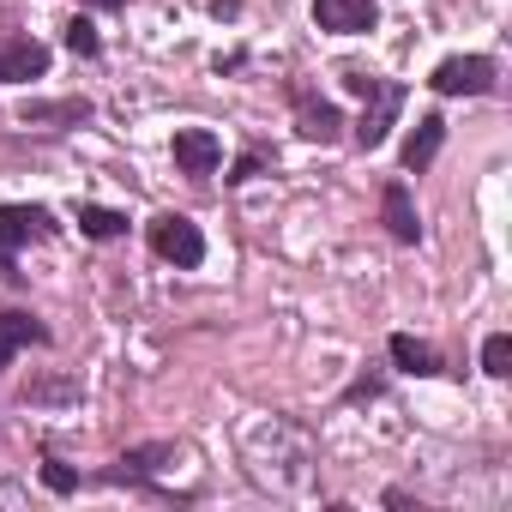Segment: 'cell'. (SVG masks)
Masks as SVG:
<instances>
[{
    "mask_svg": "<svg viewBox=\"0 0 512 512\" xmlns=\"http://www.w3.org/2000/svg\"><path fill=\"white\" fill-rule=\"evenodd\" d=\"M344 91H350V97H362L356 145H362V151H380V145H386V133L398 127L404 85H398V79H380V73H362V67H344Z\"/></svg>",
    "mask_w": 512,
    "mask_h": 512,
    "instance_id": "obj_1",
    "label": "cell"
},
{
    "mask_svg": "<svg viewBox=\"0 0 512 512\" xmlns=\"http://www.w3.org/2000/svg\"><path fill=\"white\" fill-rule=\"evenodd\" d=\"M49 235H55V211L49 205H0V284H25L19 247L49 241Z\"/></svg>",
    "mask_w": 512,
    "mask_h": 512,
    "instance_id": "obj_2",
    "label": "cell"
},
{
    "mask_svg": "<svg viewBox=\"0 0 512 512\" xmlns=\"http://www.w3.org/2000/svg\"><path fill=\"white\" fill-rule=\"evenodd\" d=\"M145 241H151L157 260L175 266V272H199L205 266V229L193 217H181V211H157L145 223Z\"/></svg>",
    "mask_w": 512,
    "mask_h": 512,
    "instance_id": "obj_3",
    "label": "cell"
},
{
    "mask_svg": "<svg viewBox=\"0 0 512 512\" xmlns=\"http://www.w3.org/2000/svg\"><path fill=\"white\" fill-rule=\"evenodd\" d=\"M494 85H500V67L488 55H446L428 73V91L434 97H494Z\"/></svg>",
    "mask_w": 512,
    "mask_h": 512,
    "instance_id": "obj_4",
    "label": "cell"
},
{
    "mask_svg": "<svg viewBox=\"0 0 512 512\" xmlns=\"http://www.w3.org/2000/svg\"><path fill=\"white\" fill-rule=\"evenodd\" d=\"M290 109H296V133H302V139H314V145L344 139V115H338V103H326L320 91L290 85Z\"/></svg>",
    "mask_w": 512,
    "mask_h": 512,
    "instance_id": "obj_5",
    "label": "cell"
},
{
    "mask_svg": "<svg viewBox=\"0 0 512 512\" xmlns=\"http://www.w3.org/2000/svg\"><path fill=\"white\" fill-rule=\"evenodd\" d=\"M169 157H175V169H181V175L205 181V175H217V169H223V139H217L211 127H181V133L169 139Z\"/></svg>",
    "mask_w": 512,
    "mask_h": 512,
    "instance_id": "obj_6",
    "label": "cell"
},
{
    "mask_svg": "<svg viewBox=\"0 0 512 512\" xmlns=\"http://www.w3.org/2000/svg\"><path fill=\"white\" fill-rule=\"evenodd\" d=\"M380 223H386V235L398 241V247H416L422 241V217H416V199H410V181H386L380 187Z\"/></svg>",
    "mask_w": 512,
    "mask_h": 512,
    "instance_id": "obj_7",
    "label": "cell"
},
{
    "mask_svg": "<svg viewBox=\"0 0 512 512\" xmlns=\"http://www.w3.org/2000/svg\"><path fill=\"white\" fill-rule=\"evenodd\" d=\"M314 25L332 37H368L380 25V7L374 0H314Z\"/></svg>",
    "mask_w": 512,
    "mask_h": 512,
    "instance_id": "obj_8",
    "label": "cell"
},
{
    "mask_svg": "<svg viewBox=\"0 0 512 512\" xmlns=\"http://www.w3.org/2000/svg\"><path fill=\"white\" fill-rule=\"evenodd\" d=\"M49 73V43L37 37H13L7 49H0V85H31Z\"/></svg>",
    "mask_w": 512,
    "mask_h": 512,
    "instance_id": "obj_9",
    "label": "cell"
},
{
    "mask_svg": "<svg viewBox=\"0 0 512 512\" xmlns=\"http://www.w3.org/2000/svg\"><path fill=\"white\" fill-rule=\"evenodd\" d=\"M440 145H446V115H440V109H428V115H416V127H410V139H404V169H410V175H422V169H434V157H440Z\"/></svg>",
    "mask_w": 512,
    "mask_h": 512,
    "instance_id": "obj_10",
    "label": "cell"
},
{
    "mask_svg": "<svg viewBox=\"0 0 512 512\" xmlns=\"http://www.w3.org/2000/svg\"><path fill=\"white\" fill-rule=\"evenodd\" d=\"M386 356H392V368H398V374H416V380L446 374L440 350H434V344H422L416 332H392V338H386Z\"/></svg>",
    "mask_w": 512,
    "mask_h": 512,
    "instance_id": "obj_11",
    "label": "cell"
},
{
    "mask_svg": "<svg viewBox=\"0 0 512 512\" xmlns=\"http://www.w3.org/2000/svg\"><path fill=\"white\" fill-rule=\"evenodd\" d=\"M25 127H79L91 121V97H61V103H25L19 109Z\"/></svg>",
    "mask_w": 512,
    "mask_h": 512,
    "instance_id": "obj_12",
    "label": "cell"
},
{
    "mask_svg": "<svg viewBox=\"0 0 512 512\" xmlns=\"http://www.w3.org/2000/svg\"><path fill=\"white\" fill-rule=\"evenodd\" d=\"M25 344H49V326L37 314H0V368H7Z\"/></svg>",
    "mask_w": 512,
    "mask_h": 512,
    "instance_id": "obj_13",
    "label": "cell"
},
{
    "mask_svg": "<svg viewBox=\"0 0 512 512\" xmlns=\"http://www.w3.org/2000/svg\"><path fill=\"white\" fill-rule=\"evenodd\" d=\"M79 229L91 241H121L127 235V211H109V205H79Z\"/></svg>",
    "mask_w": 512,
    "mask_h": 512,
    "instance_id": "obj_14",
    "label": "cell"
},
{
    "mask_svg": "<svg viewBox=\"0 0 512 512\" xmlns=\"http://www.w3.org/2000/svg\"><path fill=\"white\" fill-rule=\"evenodd\" d=\"M61 43H67V49H73L79 61H97V55H103V37H97V25H91L85 13H79V19H67V31H61Z\"/></svg>",
    "mask_w": 512,
    "mask_h": 512,
    "instance_id": "obj_15",
    "label": "cell"
},
{
    "mask_svg": "<svg viewBox=\"0 0 512 512\" xmlns=\"http://www.w3.org/2000/svg\"><path fill=\"white\" fill-rule=\"evenodd\" d=\"M272 163H278V151H266V145H247V151L229 163V175H223V181H229V187H241V181H253V175H266Z\"/></svg>",
    "mask_w": 512,
    "mask_h": 512,
    "instance_id": "obj_16",
    "label": "cell"
},
{
    "mask_svg": "<svg viewBox=\"0 0 512 512\" xmlns=\"http://www.w3.org/2000/svg\"><path fill=\"white\" fill-rule=\"evenodd\" d=\"M482 374H488V380H506V374H512V338H506V332H488V338H482Z\"/></svg>",
    "mask_w": 512,
    "mask_h": 512,
    "instance_id": "obj_17",
    "label": "cell"
},
{
    "mask_svg": "<svg viewBox=\"0 0 512 512\" xmlns=\"http://www.w3.org/2000/svg\"><path fill=\"white\" fill-rule=\"evenodd\" d=\"M19 398H25V404H73L79 386H73V380H25Z\"/></svg>",
    "mask_w": 512,
    "mask_h": 512,
    "instance_id": "obj_18",
    "label": "cell"
},
{
    "mask_svg": "<svg viewBox=\"0 0 512 512\" xmlns=\"http://www.w3.org/2000/svg\"><path fill=\"white\" fill-rule=\"evenodd\" d=\"M43 488H49V494H79V470L61 464L55 452H43Z\"/></svg>",
    "mask_w": 512,
    "mask_h": 512,
    "instance_id": "obj_19",
    "label": "cell"
},
{
    "mask_svg": "<svg viewBox=\"0 0 512 512\" xmlns=\"http://www.w3.org/2000/svg\"><path fill=\"white\" fill-rule=\"evenodd\" d=\"M380 392H386V380H374V374H362V380H356V386L344 392V404H368V398H380Z\"/></svg>",
    "mask_w": 512,
    "mask_h": 512,
    "instance_id": "obj_20",
    "label": "cell"
},
{
    "mask_svg": "<svg viewBox=\"0 0 512 512\" xmlns=\"http://www.w3.org/2000/svg\"><path fill=\"white\" fill-rule=\"evenodd\" d=\"M0 506H31V488L25 482H0Z\"/></svg>",
    "mask_w": 512,
    "mask_h": 512,
    "instance_id": "obj_21",
    "label": "cell"
},
{
    "mask_svg": "<svg viewBox=\"0 0 512 512\" xmlns=\"http://www.w3.org/2000/svg\"><path fill=\"white\" fill-rule=\"evenodd\" d=\"M79 7H91V13H121L127 0H79Z\"/></svg>",
    "mask_w": 512,
    "mask_h": 512,
    "instance_id": "obj_22",
    "label": "cell"
},
{
    "mask_svg": "<svg viewBox=\"0 0 512 512\" xmlns=\"http://www.w3.org/2000/svg\"><path fill=\"white\" fill-rule=\"evenodd\" d=\"M211 13H217V19H235V13H241V0H211Z\"/></svg>",
    "mask_w": 512,
    "mask_h": 512,
    "instance_id": "obj_23",
    "label": "cell"
}]
</instances>
